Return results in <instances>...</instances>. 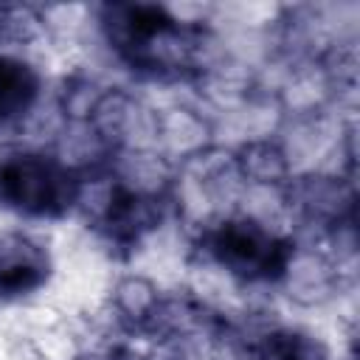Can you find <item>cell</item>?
Instances as JSON below:
<instances>
[{
	"label": "cell",
	"instance_id": "7a4b0ae2",
	"mask_svg": "<svg viewBox=\"0 0 360 360\" xmlns=\"http://www.w3.org/2000/svg\"><path fill=\"white\" fill-rule=\"evenodd\" d=\"M197 250L228 276L248 284H270L287 276L295 245L253 217H222L202 225Z\"/></svg>",
	"mask_w": 360,
	"mask_h": 360
},
{
	"label": "cell",
	"instance_id": "6da1fadb",
	"mask_svg": "<svg viewBox=\"0 0 360 360\" xmlns=\"http://www.w3.org/2000/svg\"><path fill=\"white\" fill-rule=\"evenodd\" d=\"M98 28L110 51L138 76L186 82L202 70L208 31L155 3H104Z\"/></svg>",
	"mask_w": 360,
	"mask_h": 360
},
{
	"label": "cell",
	"instance_id": "5b68a950",
	"mask_svg": "<svg viewBox=\"0 0 360 360\" xmlns=\"http://www.w3.org/2000/svg\"><path fill=\"white\" fill-rule=\"evenodd\" d=\"M51 276V256L42 242L22 231L0 233V301L37 292Z\"/></svg>",
	"mask_w": 360,
	"mask_h": 360
},
{
	"label": "cell",
	"instance_id": "52a82bcc",
	"mask_svg": "<svg viewBox=\"0 0 360 360\" xmlns=\"http://www.w3.org/2000/svg\"><path fill=\"white\" fill-rule=\"evenodd\" d=\"M245 360H329L323 343L309 332L276 326L250 340Z\"/></svg>",
	"mask_w": 360,
	"mask_h": 360
},
{
	"label": "cell",
	"instance_id": "3957f363",
	"mask_svg": "<svg viewBox=\"0 0 360 360\" xmlns=\"http://www.w3.org/2000/svg\"><path fill=\"white\" fill-rule=\"evenodd\" d=\"M84 174L45 152H14L0 158V208L59 219L84 197Z\"/></svg>",
	"mask_w": 360,
	"mask_h": 360
},
{
	"label": "cell",
	"instance_id": "8992f818",
	"mask_svg": "<svg viewBox=\"0 0 360 360\" xmlns=\"http://www.w3.org/2000/svg\"><path fill=\"white\" fill-rule=\"evenodd\" d=\"M39 98V73L8 53H0V127L22 118Z\"/></svg>",
	"mask_w": 360,
	"mask_h": 360
},
{
	"label": "cell",
	"instance_id": "277c9868",
	"mask_svg": "<svg viewBox=\"0 0 360 360\" xmlns=\"http://www.w3.org/2000/svg\"><path fill=\"white\" fill-rule=\"evenodd\" d=\"M163 219V202L155 191L132 188L127 183H112L93 205V225L110 242V248L132 250L141 239L155 231Z\"/></svg>",
	"mask_w": 360,
	"mask_h": 360
}]
</instances>
